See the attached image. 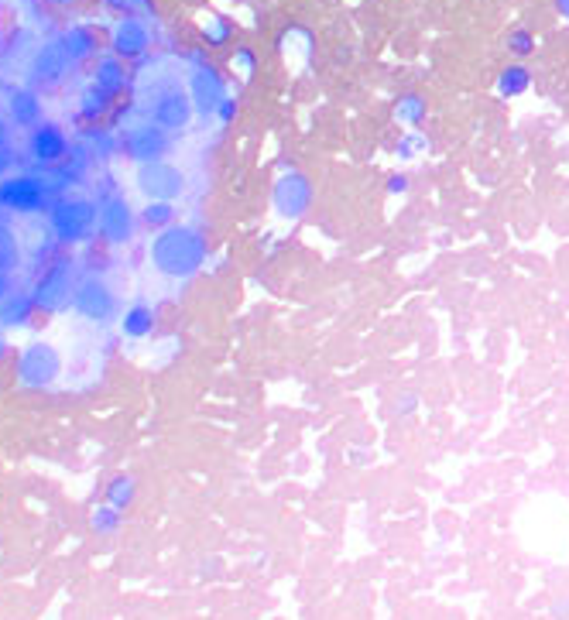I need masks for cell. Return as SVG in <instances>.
I'll return each instance as SVG.
<instances>
[{
	"label": "cell",
	"instance_id": "cell-10",
	"mask_svg": "<svg viewBox=\"0 0 569 620\" xmlns=\"http://www.w3.org/2000/svg\"><path fill=\"white\" fill-rule=\"evenodd\" d=\"M100 227L110 244H127L131 240V209L124 199H107L100 206Z\"/></svg>",
	"mask_w": 569,
	"mask_h": 620
},
{
	"label": "cell",
	"instance_id": "cell-21",
	"mask_svg": "<svg viewBox=\"0 0 569 620\" xmlns=\"http://www.w3.org/2000/svg\"><path fill=\"white\" fill-rule=\"evenodd\" d=\"M168 220H172V206L168 203H151L148 209H144V223H148L151 230L165 227Z\"/></svg>",
	"mask_w": 569,
	"mask_h": 620
},
{
	"label": "cell",
	"instance_id": "cell-16",
	"mask_svg": "<svg viewBox=\"0 0 569 620\" xmlns=\"http://www.w3.org/2000/svg\"><path fill=\"white\" fill-rule=\"evenodd\" d=\"M114 45L120 55H138L141 48L148 45V38H144V28H138V24H124V28L117 31Z\"/></svg>",
	"mask_w": 569,
	"mask_h": 620
},
{
	"label": "cell",
	"instance_id": "cell-20",
	"mask_svg": "<svg viewBox=\"0 0 569 620\" xmlns=\"http://www.w3.org/2000/svg\"><path fill=\"white\" fill-rule=\"evenodd\" d=\"M79 110H83V117H103L107 114V93L96 86V90H86L83 93V103H79Z\"/></svg>",
	"mask_w": 569,
	"mask_h": 620
},
{
	"label": "cell",
	"instance_id": "cell-14",
	"mask_svg": "<svg viewBox=\"0 0 569 620\" xmlns=\"http://www.w3.org/2000/svg\"><path fill=\"white\" fill-rule=\"evenodd\" d=\"M124 151L134 161H151L165 151V138L155 131V127H141V131H134L131 138L124 141Z\"/></svg>",
	"mask_w": 569,
	"mask_h": 620
},
{
	"label": "cell",
	"instance_id": "cell-11",
	"mask_svg": "<svg viewBox=\"0 0 569 620\" xmlns=\"http://www.w3.org/2000/svg\"><path fill=\"white\" fill-rule=\"evenodd\" d=\"M7 114H11V124H18L21 131H35L45 117V107L35 90H14L11 100H7Z\"/></svg>",
	"mask_w": 569,
	"mask_h": 620
},
{
	"label": "cell",
	"instance_id": "cell-2",
	"mask_svg": "<svg viewBox=\"0 0 569 620\" xmlns=\"http://www.w3.org/2000/svg\"><path fill=\"white\" fill-rule=\"evenodd\" d=\"M96 220H100V213L83 196H59L48 206V227H52V233L62 244H83V240H90Z\"/></svg>",
	"mask_w": 569,
	"mask_h": 620
},
{
	"label": "cell",
	"instance_id": "cell-18",
	"mask_svg": "<svg viewBox=\"0 0 569 620\" xmlns=\"http://www.w3.org/2000/svg\"><path fill=\"white\" fill-rule=\"evenodd\" d=\"M96 86H100L103 93L107 96H114L117 90H120V83H124V76H120V66L117 62H100V66H96Z\"/></svg>",
	"mask_w": 569,
	"mask_h": 620
},
{
	"label": "cell",
	"instance_id": "cell-8",
	"mask_svg": "<svg viewBox=\"0 0 569 620\" xmlns=\"http://www.w3.org/2000/svg\"><path fill=\"white\" fill-rule=\"evenodd\" d=\"M69 138H66V131L62 127H55V124H38L35 131H31V138H28V155L35 158V161H42V165H52V161H62L69 155Z\"/></svg>",
	"mask_w": 569,
	"mask_h": 620
},
{
	"label": "cell",
	"instance_id": "cell-19",
	"mask_svg": "<svg viewBox=\"0 0 569 620\" xmlns=\"http://www.w3.org/2000/svg\"><path fill=\"white\" fill-rule=\"evenodd\" d=\"M151 329V312L148 305H134L131 312L124 316V333L127 336H144Z\"/></svg>",
	"mask_w": 569,
	"mask_h": 620
},
{
	"label": "cell",
	"instance_id": "cell-5",
	"mask_svg": "<svg viewBox=\"0 0 569 620\" xmlns=\"http://www.w3.org/2000/svg\"><path fill=\"white\" fill-rule=\"evenodd\" d=\"M62 374V357L52 343H31L24 346L21 360H18V381L24 388H52Z\"/></svg>",
	"mask_w": 569,
	"mask_h": 620
},
{
	"label": "cell",
	"instance_id": "cell-24",
	"mask_svg": "<svg viewBox=\"0 0 569 620\" xmlns=\"http://www.w3.org/2000/svg\"><path fill=\"white\" fill-rule=\"evenodd\" d=\"M14 161H18V155H14L11 141H0V175H7L14 168Z\"/></svg>",
	"mask_w": 569,
	"mask_h": 620
},
{
	"label": "cell",
	"instance_id": "cell-15",
	"mask_svg": "<svg viewBox=\"0 0 569 620\" xmlns=\"http://www.w3.org/2000/svg\"><path fill=\"white\" fill-rule=\"evenodd\" d=\"M21 264V247H18V237H14L11 230L0 223V271H7L11 275L14 268Z\"/></svg>",
	"mask_w": 569,
	"mask_h": 620
},
{
	"label": "cell",
	"instance_id": "cell-27",
	"mask_svg": "<svg viewBox=\"0 0 569 620\" xmlns=\"http://www.w3.org/2000/svg\"><path fill=\"white\" fill-rule=\"evenodd\" d=\"M0 353H4V343H0Z\"/></svg>",
	"mask_w": 569,
	"mask_h": 620
},
{
	"label": "cell",
	"instance_id": "cell-1",
	"mask_svg": "<svg viewBox=\"0 0 569 620\" xmlns=\"http://www.w3.org/2000/svg\"><path fill=\"white\" fill-rule=\"evenodd\" d=\"M66 179H72L69 172H59V179L52 175H11V179L0 182V209H11L18 216H31L42 213L45 206H52V196L66 185Z\"/></svg>",
	"mask_w": 569,
	"mask_h": 620
},
{
	"label": "cell",
	"instance_id": "cell-4",
	"mask_svg": "<svg viewBox=\"0 0 569 620\" xmlns=\"http://www.w3.org/2000/svg\"><path fill=\"white\" fill-rule=\"evenodd\" d=\"M151 261L165 275H189L199 264V240L189 230H168L151 244Z\"/></svg>",
	"mask_w": 569,
	"mask_h": 620
},
{
	"label": "cell",
	"instance_id": "cell-17",
	"mask_svg": "<svg viewBox=\"0 0 569 620\" xmlns=\"http://www.w3.org/2000/svg\"><path fill=\"white\" fill-rule=\"evenodd\" d=\"M62 45H66V52H69V59L72 62H79V59H86V55L93 52V35L86 28H72L66 38H62Z\"/></svg>",
	"mask_w": 569,
	"mask_h": 620
},
{
	"label": "cell",
	"instance_id": "cell-6",
	"mask_svg": "<svg viewBox=\"0 0 569 620\" xmlns=\"http://www.w3.org/2000/svg\"><path fill=\"white\" fill-rule=\"evenodd\" d=\"M72 309L79 312L83 319H93V322H110L117 312V295L110 292V285L103 278H83L76 285V295H72Z\"/></svg>",
	"mask_w": 569,
	"mask_h": 620
},
{
	"label": "cell",
	"instance_id": "cell-22",
	"mask_svg": "<svg viewBox=\"0 0 569 620\" xmlns=\"http://www.w3.org/2000/svg\"><path fill=\"white\" fill-rule=\"evenodd\" d=\"M127 501H131V480H127V477H117L114 483H110V504H114V507H124Z\"/></svg>",
	"mask_w": 569,
	"mask_h": 620
},
{
	"label": "cell",
	"instance_id": "cell-7",
	"mask_svg": "<svg viewBox=\"0 0 569 620\" xmlns=\"http://www.w3.org/2000/svg\"><path fill=\"white\" fill-rule=\"evenodd\" d=\"M69 66H72V59H69L66 45L52 42V45H42L35 52V59H31V66H28V76L38 90H52L55 83H62V76L69 72Z\"/></svg>",
	"mask_w": 569,
	"mask_h": 620
},
{
	"label": "cell",
	"instance_id": "cell-23",
	"mask_svg": "<svg viewBox=\"0 0 569 620\" xmlns=\"http://www.w3.org/2000/svg\"><path fill=\"white\" fill-rule=\"evenodd\" d=\"M93 528L96 531H114L117 528V514L110 511V507H100V511L93 514Z\"/></svg>",
	"mask_w": 569,
	"mask_h": 620
},
{
	"label": "cell",
	"instance_id": "cell-3",
	"mask_svg": "<svg viewBox=\"0 0 569 620\" xmlns=\"http://www.w3.org/2000/svg\"><path fill=\"white\" fill-rule=\"evenodd\" d=\"M76 268L72 261H52L48 268L38 275V281L31 285V295H35L38 312H62L72 305V295H76Z\"/></svg>",
	"mask_w": 569,
	"mask_h": 620
},
{
	"label": "cell",
	"instance_id": "cell-25",
	"mask_svg": "<svg viewBox=\"0 0 569 620\" xmlns=\"http://www.w3.org/2000/svg\"><path fill=\"white\" fill-rule=\"evenodd\" d=\"M11 292H14V288H11V281H7V271H0V302H4Z\"/></svg>",
	"mask_w": 569,
	"mask_h": 620
},
{
	"label": "cell",
	"instance_id": "cell-13",
	"mask_svg": "<svg viewBox=\"0 0 569 620\" xmlns=\"http://www.w3.org/2000/svg\"><path fill=\"white\" fill-rule=\"evenodd\" d=\"M31 312H38L35 295L31 292H11L4 302H0V326H7V329L28 326Z\"/></svg>",
	"mask_w": 569,
	"mask_h": 620
},
{
	"label": "cell",
	"instance_id": "cell-28",
	"mask_svg": "<svg viewBox=\"0 0 569 620\" xmlns=\"http://www.w3.org/2000/svg\"><path fill=\"white\" fill-rule=\"evenodd\" d=\"M55 4H62V0H55Z\"/></svg>",
	"mask_w": 569,
	"mask_h": 620
},
{
	"label": "cell",
	"instance_id": "cell-26",
	"mask_svg": "<svg viewBox=\"0 0 569 620\" xmlns=\"http://www.w3.org/2000/svg\"><path fill=\"white\" fill-rule=\"evenodd\" d=\"M0 141H11V127H7V117L0 114Z\"/></svg>",
	"mask_w": 569,
	"mask_h": 620
},
{
	"label": "cell",
	"instance_id": "cell-12",
	"mask_svg": "<svg viewBox=\"0 0 569 620\" xmlns=\"http://www.w3.org/2000/svg\"><path fill=\"white\" fill-rule=\"evenodd\" d=\"M155 120H158V127H165V131H179V127H186V120H189L186 93L165 90L162 96H158L155 100Z\"/></svg>",
	"mask_w": 569,
	"mask_h": 620
},
{
	"label": "cell",
	"instance_id": "cell-9",
	"mask_svg": "<svg viewBox=\"0 0 569 620\" xmlns=\"http://www.w3.org/2000/svg\"><path fill=\"white\" fill-rule=\"evenodd\" d=\"M138 185L148 199L168 203V199H175L182 192V175H179V168H172V165H148V168H141Z\"/></svg>",
	"mask_w": 569,
	"mask_h": 620
}]
</instances>
